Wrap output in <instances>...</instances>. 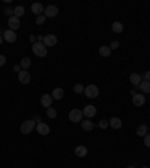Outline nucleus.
<instances>
[{"label":"nucleus","instance_id":"1","mask_svg":"<svg viewBox=\"0 0 150 168\" xmlns=\"http://www.w3.org/2000/svg\"><path fill=\"white\" fill-rule=\"evenodd\" d=\"M32 50H33V54L38 56V57H45L47 53H48V48L42 42H35L33 45H32Z\"/></svg>","mask_w":150,"mask_h":168},{"label":"nucleus","instance_id":"2","mask_svg":"<svg viewBox=\"0 0 150 168\" xmlns=\"http://www.w3.org/2000/svg\"><path fill=\"white\" fill-rule=\"evenodd\" d=\"M84 95L87 96V98H96V96H99V87L96 86V84H89L87 87H84Z\"/></svg>","mask_w":150,"mask_h":168},{"label":"nucleus","instance_id":"3","mask_svg":"<svg viewBox=\"0 0 150 168\" xmlns=\"http://www.w3.org/2000/svg\"><path fill=\"white\" fill-rule=\"evenodd\" d=\"M83 110H78V108H74L69 111V120L74 122V123H78V122H83Z\"/></svg>","mask_w":150,"mask_h":168},{"label":"nucleus","instance_id":"4","mask_svg":"<svg viewBox=\"0 0 150 168\" xmlns=\"http://www.w3.org/2000/svg\"><path fill=\"white\" fill-rule=\"evenodd\" d=\"M35 128H36V122L35 120H26L24 123L21 125V132L27 135V134H30Z\"/></svg>","mask_w":150,"mask_h":168},{"label":"nucleus","instance_id":"5","mask_svg":"<svg viewBox=\"0 0 150 168\" xmlns=\"http://www.w3.org/2000/svg\"><path fill=\"white\" fill-rule=\"evenodd\" d=\"M42 44H44L47 48H51V47H54V45L57 44V36H56V35H47V36H44Z\"/></svg>","mask_w":150,"mask_h":168},{"label":"nucleus","instance_id":"6","mask_svg":"<svg viewBox=\"0 0 150 168\" xmlns=\"http://www.w3.org/2000/svg\"><path fill=\"white\" fill-rule=\"evenodd\" d=\"M57 14H59V8H57V6H54V5L47 6L45 11H44V15H45V18H54V17H57Z\"/></svg>","mask_w":150,"mask_h":168},{"label":"nucleus","instance_id":"7","mask_svg":"<svg viewBox=\"0 0 150 168\" xmlns=\"http://www.w3.org/2000/svg\"><path fill=\"white\" fill-rule=\"evenodd\" d=\"M132 104L135 107H143L146 104V96L143 93H135L132 96Z\"/></svg>","mask_w":150,"mask_h":168},{"label":"nucleus","instance_id":"8","mask_svg":"<svg viewBox=\"0 0 150 168\" xmlns=\"http://www.w3.org/2000/svg\"><path fill=\"white\" fill-rule=\"evenodd\" d=\"M53 96L51 95H48V93H45V95H42L41 96V105L44 107V108H50L51 104H53Z\"/></svg>","mask_w":150,"mask_h":168},{"label":"nucleus","instance_id":"9","mask_svg":"<svg viewBox=\"0 0 150 168\" xmlns=\"http://www.w3.org/2000/svg\"><path fill=\"white\" fill-rule=\"evenodd\" d=\"M83 114L87 119L95 117V116H96V107H95V105H86L83 110Z\"/></svg>","mask_w":150,"mask_h":168},{"label":"nucleus","instance_id":"10","mask_svg":"<svg viewBox=\"0 0 150 168\" xmlns=\"http://www.w3.org/2000/svg\"><path fill=\"white\" fill-rule=\"evenodd\" d=\"M3 39L9 44H12V42L17 41V33L14 32V30H5L3 32Z\"/></svg>","mask_w":150,"mask_h":168},{"label":"nucleus","instance_id":"11","mask_svg":"<svg viewBox=\"0 0 150 168\" xmlns=\"http://www.w3.org/2000/svg\"><path fill=\"white\" fill-rule=\"evenodd\" d=\"M8 24H9V30H14V32H15L18 27L21 26V23H20V18L14 15V17H11L8 20Z\"/></svg>","mask_w":150,"mask_h":168},{"label":"nucleus","instance_id":"12","mask_svg":"<svg viewBox=\"0 0 150 168\" xmlns=\"http://www.w3.org/2000/svg\"><path fill=\"white\" fill-rule=\"evenodd\" d=\"M30 80H32V78H30V74H29L27 71H24V69L18 74V81H20L21 84H29L30 83Z\"/></svg>","mask_w":150,"mask_h":168},{"label":"nucleus","instance_id":"13","mask_svg":"<svg viewBox=\"0 0 150 168\" xmlns=\"http://www.w3.org/2000/svg\"><path fill=\"white\" fill-rule=\"evenodd\" d=\"M36 131H38L41 135H48V134H50V126L47 125V123H42V122H39V123L36 125Z\"/></svg>","mask_w":150,"mask_h":168},{"label":"nucleus","instance_id":"14","mask_svg":"<svg viewBox=\"0 0 150 168\" xmlns=\"http://www.w3.org/2000/svg\"><path fill=\"white\" fill-rule=\"evenodd\" d=\"M75 156H78V158H84V156H87V147L83 146V144L77 146V147H75Z\"/></svg>","mask_w":150,"mask_h":168},{"label":"nucleus","instance_id":"15","mask_svg":"<svg viewBox=\"0 0 150 168\" xmlns=\"http://www.w3.org/2000/svg\"><path fill=\"white\" fill-rule=\"evenodd\" d=\"M44 11H45V8L42 6L41 3H33L32 5V12H33L35 15H38V17L39 15H44Z\"/></svg>","mask_w":150,"mask_h":168},{"label":"nucleus","instance_id":"16","mask_svg":"<svg viewBox=\"0 0 150 168\" xmlns=\"http://www.w3.org/2000/svg\"><path fill=\"white\" fill-rule=\"evenodd\" d=\"M53 99H56V101H60V99H63V96H65V90L63 89H60V87H57V89H54L53 90Z\"/></svg>","mask_w":150,"mask_h":168},{"label":"nucleus","instance_id":"17","mask_svg":"<svg viewBox=\"0 0 150 168\" xmlns=\"http://www.w3.org/2000/svg\"><path fill=\"white\" fill-rule=\"evenodd\" d=\"M129 81H131V84H134L135 87H138L140 83L143 81V78H141V75H138V74H131V75H129Z\"/></svg>","mask_w":150,"mask_h":168},{"label":"nucleus","instance_id":"18","mask_svg":"<svg viewBox=\"0 0 150 168\" xmlns=\"http://www.w3.org/2000/svg\"><path fill=\"white\" fill-rule=\"evenodd\" d=\"M108 123L113 129H120L122 128V120L119 117H111V120H108Z\"/></svg>","mask_w":150,"mask_h":168},{"label":"nucleus","instance_id":"19","mask_svg":"<svg viewBox=\"0 0 150 168\" xmlns=\"http://www.w3.org/2000/svg\"><path fill=\"white\" fill-rule=\"evenodd\" d=\"M138 89L143 92V95H144V93H150V83L143 80L141 83H140V86H138Z\"/></svg>","mask_w":150,"mask_h":168},{"label":"nucleus","instance_id":"20","mask_svg":"<svg viewBox=\"0 0 150 168\" xmlns=\"http://www.w3.org/2000/svg\"><path fill=\"white\" fill-rule=\"evenodd\" d=\"M81 126H83L84 131H92L93 128H95V125H93L92 120H89V119H86V120H83L81 122Z\"/></svg>","mask_w":150,"mask_h":168},{"label":"nucleus","instance_id":"21","mask_svg":"<svg viewBox=\"0 0 150 168\" xmlns=\"http://www.w3.org/2000/svg\"><path fill=\"white\" fill-rule=\"evenodd\" d=\"M147 131H149L147 125H140L137 128V135H138V137H146V135H147Z\"/></svg>","mask_w":150,"mask_h":168},{"label":"nucleus","instance_id":"22","mask_svg":"<svg viewBox=\"0 0 150 168\" xmlns=\"http://www.w3.org/2000/svg\"><path fill=\"white\" fill-rule=\"evenodd\" d=\"M111 29H113L114 33H122V32H123V24H122L120 21H116V23L111 24Z\"/></svg>","mask_w":150,"mask_h":168},{"label":"nucleus","instance_id":"23","mask_svg":"<svg viewBox=\"0 0 150 168\" xmlns=\"http://www.w3.org/2000/svg\"><path fill=\"white\" fill-rule=\"evenodd\" d=\"M99 54L102 57H108L110 54H111V48H110L108 45H102L99 48Z\"/></svg>","mask_w":150,"mask_h":168},{"label":"nucleus","instance_id":"24","mask_svg":"<svg viewBox=\"0 0 150 168\" xmlns=\"http://www.w3.org/2000/svg\"><path fill=\"white\" fill-rule=\"evenodd\" d=\"M30 65H32V62H30L29 57H24V59H21V62H20V66H21V69H24V71H27L30 68Z\"/></svg>","mask_w":150,"mask_h":168},{"label":"nucleus","instance_id":"25","mask_svg":"<svg viewBox=\"0 0 150 168\" xmlns=\"http://www.w3.org/2000/svg\"><path fill=\"white\" fill-rule=\"evenodd\" d=\"M3 14H5V15H8L9 18H11V17H14V15H15V8H11V6H6V8L3 9Z\"/></svg>","mask_w":150,"mask_h":168},{"label":"nucleus","instance_id":"26","mask_svg":"<svg viewBox=\"0 0 150 168\" xmlns=\"http://www.w3.org/2000/svg\"><path fill=\"white\" fill-rule=\"evenodd\" d=\"M47 116H48L50 119H56V117H57V111H56V108H53V107L47 108Z\"/></svg>","mask_w":150,"mask_h":168},{"label":"nucleus","instance_id":"27","mask_svg":"<svg viewBox=\"0 0 150 168\" xmlns=\"http://www.w3.org/2000/svg\"><path fill=\"white\" fill-rule=\"evenodd\" d=\"M23 15H24V8H23V6H17V8H15V17H23Z\"/></svg>","mask_w":150,"mask_h":168},{"label":"nucleus","instance_id":"28","mask_svg":"<svg viewBox=\"0 0 150 168\" xmlns=\"http://www.w3.org/2000/svg\"><path fill=\"white\" fill-rule=\"evenodd\" d=\"M74 92H75V93H78V95H81V93H84V86H83V84H75Z\"/></svg>","mask_w":150,"mask_h":168},{"label":"nucleus","instance_id":"29","mask_svg":"<svg viewBox=\"0 0 150 168\" xmlns=\"http://www.w3.org/2000/svg\"><path fill=\"white\" fill-rule=\"evenodd\" d=\"M45 20H47L45 15H39V17H36V24H38V26L44 24V23H45Z\"/></svg>","mask_w":150,"mask_h":168},{"label":"nucleus","instance_id":"30","mask_svg":"<svg viewBox=\"0 0 150 168\" xmlns=\"http://www.w3.org/2000/svg\"><path fill=\"white\" fill-rule=\"evenodd\" d=\"M108 126H110L108 120H101V122H99V128H101V129H107Z\"/></svg>","mask_w":150,"mask_h":168},{"label":"nucleus","instance_id":"31","mask_svg":"<svg viewBox=\"0 0 150 168\" xmlns=\"http://www.w3.org/2000/svg\"><path fill=\"white\" fill-rule=\"evenodd\" d=\"M119 45H120V44H119L117 41H111V44H110L108 47L111 48V50H117V48H119Z\"/></svg>","mask_w":150,"mask_h":168},{"label":"nucleus","instance_id":"32","mask_svg":"<svg viewBox=\"0 0 150 168\" xmlns=\"http://www.w3.org/2000/svg\"><path fill=\"white\" fill-rule=\"evenodd\" d=\"M141 78L144 80V81H149V83H150V71H147V72H144V74L141 75Z\"/></svg>","mask_w":150,"mask_h":168},{"label":"nucleus","instance_id":"33","mask_svg":"<svg viewBox=\"0 0 150 168\" xmlns=\"http://www.w3.org/2000/svg\"><path fill=\"white\" fill-rule=\"evenodd\" d=\"M144 146L150 149V134H147L146 137H144Z\"/></svg>","mask_w":150,"mask_h":168},{"label":"nucleus","instance_id":"34","mask_svg":"<svg viewBox=\"0 0 150 168\" xmlns=\"http://www.w3.org/2000/svg\"><path fill=\"white\" fill-rule=\"evenodd\" d=\"M5 63H6V57L3 54H0V66H3Z\"/></svg>","mask_w":150,"mask_h":168},{"label":"nucleus","instance_id":"35","mask_svg":"<svg viewBox=\"0 0 150 168\" xmlns=\"http://www.w3.org/2000/svg\"><path fill=\"white\" fill-rule=\"evenodd\" d=\"M14 71H15V72H18V74H20V72H21L23 69H21V66H20V65H15V66H14Z\"/></svg>","mask_w":150,"mask_h":168},{"label":"nucleus","instance_id":"36","mask_svg":"<svg viewBox=\"0 0 150 168\" xmlns=\"http://www.w3.org/2000/svg\"><path fill=\"white\" fill-rule=\"evenodd\" d=\"M33 120H35V122H38V123H39V120H41V116H35Z\"/></svg>","mask_w":150,"mask_h":168},{"label":"nucleus","instance_id":"37","mask_svg":"<svg viewBox=\"0 0 150 168\" xmlns=\"http://www.w3.org/2000/svg\"><path fill=\"white\" fill-rule=\"evenodd\" d=\"M30 41L35 44V42H36V36H30Z\"/></svg>","mask_w":150,"mask_h":168},{"label":"nucleus","instance_id":"38","mask_svg":"<svg viewBox=\"0 0 150 168\" xmlns=\"http://www.w3.org/2000/svg\"><path fill=\"white\" fill-rule=\"evenodd\" d=\"M2 42H3V35H0V45H2Z\"/></svg>","mask_w":150,"mask_h":168},{"label":"nucleus","instance_id":"39","mask_svg":"<svg viewBox=\"0 0 150 168\" xmlns=\"http://www.w3.org/2000/svg\"><path fill=\"white\" fill-rule=\"evenodd\" d=\"M128 168H135V167H132V165H131V167H128Z\"/></svg>","mask_w":150,"mask_h":168},{"label":"nucleus","instance_id":"40","mask_svg":"<svg viewBox=\"0 0 150 168\" xmlns=\"http://www.w3.org/2000/svg\"><path fill=\"white\" fill-rule=\"evenodd\" d=\"M143 168H149V167H143Z\"/></svg>","mask_w":150,"mask_h":168},{"label":"nucleus","instance_id":"41","mask_svg":"<svg viewBox=\"0 0 150 168\" xmlns=\"http://www.w3.org/2000/svg\"><path fill=\"white\" fill-rule=\"evenodd\" d=\"M0 32H2V27H0Z\"/></svg>","mask_w":150,"mask_h":168},{"label":"nucleus","instance_id":"42","mask_svg":"<svg viewBox=\"0 0 150 168\" xmlns=\"http://www.w3.org/2000/svg\"><path fill=\"white\" fill-rule=\"evenodd\" d=\"M149 132H150V128H149Z\"/></svg>","mask_w":150,"mask_h":168}]
</instances>
